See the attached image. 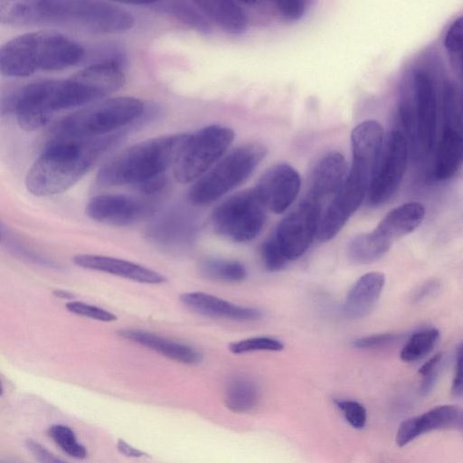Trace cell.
<instances>
[{"instance_id": "obj_18", "label": "cell", "mask_w": 463, "mask_h": 463, "mask_svg": "<svg viewBox=\"0 0 463 463\" xmlns=\"http://www.w3.org/2000/svg\"><path fill=\"white\" fill-rule=\"evenodd\" d=\"M348 172L345 156L331 151L319 158L309 179L307 199L318 203L328 196L335 195L344 183Z\"/></svg>"}, {"instance_id": "obj_29", "label": "cell", "mask_w": 463, "mask_h": 463, "mask_svg": "<svg viewBox=\"0 0 463 463\" xmlns=\"http://www.w3.org/2000/svg\"><path fill=\"white\" fill-rule=\"evenodd\" d=\"M439 331L436 328H425L412 334L401 350V359L404 362H415L426 356L436 345Z\"/></svg>"}, {"instance_id": "obj_14", "label": "cell", "mask_w": 463, "mask_h": 463, "mask_svg": "<svg viewBox=\"0 0 463 463\" xmlns=\"http://www.w3.org/2000/svg\"><path fill=\"white\" fill-rule=\"evenodd\" d=\"M155 210L151 200L125 194H99L86 204L85 213L92 220L118 227L129 226L150 215Z\"/></svg>"}, {"instance_id": "obj_30", "label": "cell", "mask_w": 463, "mask_h": 463, "mask_svg": "<svg viewBox=\"0 0 463 463\" xmlns=\"http://www.w3.org/2000/svg\"><path fill=\"white\" fill-rule=\"evenodd\" d=\"M48 436L67 455L77 459H83L88 451L77 439L74 431L63 424H53L47 430Z\"/></svg>"}, {"instance_id": "obj_44", "label": "cell", "mask_w": 463, "mask_h": 463, "mask_svg": "<svg viewBox=\"0 0 463 463\" xmlns=\"http://www.w3.org/2000/svg\"><path fill=\"white\" fill-rule=\"evenodd\" d=\"M52 293L55 297L61 299H72L74 298L71 292L64 289H55Z\"/></svg>"}, {"instance_id": "obj_23", "label": "cell", "mask_w": 463, "mask_h": 463, "mask_svg": "<svg viewBox=\"0 0 463 463\" xmlns=\"http://www.w3.org/2000/svg\"><path fill=\"white\" fill-rule=\"evenodd\" d=\"M424 217L425 208L420 203H406L392 209L373 231L392 244L397 239L414 231Z\"/></svg>"}, {"instance_id": "obj_16", "label": "cell", "mask_w": 463, "mask_h": 463, "mask_svg": "<svg viewBox=\"0 0 463 463\" xmlns=\"http://www.w3.org/2000/svg\"><path fill=\"white\" fill-rule=\"evenodd\" d=\"M198 234L195 218L186 211L174 210L154 220L146 229L148 240L168 251L189 248Z\"/></svg>"}, {"instance_id": "obj_3", "label": "cell", "mask_w": 463, "mask_h": 463, "mask_svg": "<svg viewBox=\"0 0 463 463\" xmlns=\"http://www.w3.org/2000/svg\"><path fill=\"white\" fill-rule=\"evenodd\" d=\"M190 133H175L137 143L107 161L98 171L102 187L137 185L165 175L178 159Z\"/></svg>"}, {"instance_id": "obj_33", "label": "cell", "mask_w": 463, "mask_h": 463, "mask_svg": "<svg viewBox=\"0 0 463 463\" xmlns=\"http://www.w3.org/2000/svg\"><path fill=\"white\" fill-rule=\"evenodd\" d=\"M260 255L265 269L271 272L283 269L289 261L274 235L263 241Z\"/></svg>"}, {"instance_id": "obj_10", "label": "cell", "mask_w": 463, "mask_h": 463, "mask_svg": "<svg viewBox=\"0 0 463 463\" xmlns=\"http://www.w3.org/2000/svg\"><path fill=\"white\" fill-rule=\"evenodd\" d=\"M135 24L132 14L115 4L103 1L61 0V24L84 31L118 34Z\"/></svg>"}, {"instance_id": "obj_24", "label": "cell", "mask_w": 463, "mask_h": 463, "mask_svg": "<svg viewBox=\"0 0 463 463\" xmlns=\"http://www.w3.org/2000/svg\"><path fill=\"white\" fill-rule=\"evenodd\" d=\"M193 2L211 24H215L225 33L241 35L247 30L248 16L238 3L226 0H195Z\"/></svg>"}, {"instance_id": "obj_7", "label": "cell", "mask_w": 463, "mask_h": 463, "mask_svg": "<svg viewBox=\"0 0 463 463\" xmlns=\"http://www.w3.org/2000/svg\"><path fill=\"white\" fill-rule=\"evenodd\" d=\"M234 137L233 129L218 124L190 133L173 166L175 181L180 184L194 183L225 155Z\"/></svg>"}, {"instance_id": "obj_13", "label": "cell", "mask_w": 463, "mask_h": 463, "mask_svg": "<svg viewBox=\"0 0 463 463\" xmlns=\"http://www.w3.org/2000/svg\"><path fill=\"white\" fill-rule=\"evenodd\" d=\"M414 110L412 111V142L419 157L430 154L435 147L437 100L432 79L425 71L413 78Z\"/></svg>"}, {"instance_id": "obj_15", "label": "cell", "mask_w": 463, "mask_h": 463, "mask_svg": "<svg viewBox=\"0 0 463 463\" xmlns=\"http://www.w3.org/2000/svg\"><path fill=\"white\" fill-rule=\"evenodd\" d=\"M300 187L298 172L292 165L280 163L269 167L253 189L267 211L281 213L294 203Z\"/></svg>"}, {"instance_id": "obj_22", "label": "cell", "mask_w": 463, "mask_h": 463, "mask_svg": "<svg viewBox=\"0 0 463 463\" xmlns=\"http://www.w3.org/2000/svg\"><path fill=\"white\" fill-rule=\"evenodd\" d=\"M385 284L384 274L368 272L352 286L345 298L343 310L350 318H361L373 310Z\"/></svg>"}, {"instance_id": "obj_20", "label": "cell", "mask_w": 463, "mask_h": 463, "mask_svg": "<svg viewBox=\"0 0 463 463\" xmlns=\"http://www.w3.org/2000/svg\"><path fill=\"white\" fill-rule=\"evenodd\" d=\"M461 411L455 405H439L420 415L403 420L398 427L395 441L403 447L424 433L455 425Z\"/></svg>"}, {"instance_id": "obj_39", "label": "cell", "mask_w": 463, "mask_h": 463, "mask_svg": "<svg viewBox=\"0 0 463 463\" xmlns=\"http://www.w3.org/2000/svg\"><path fill=\"white\" fill-rule=\"evenodd\" d=\"M167 184L168 182L165 175H162L135 185V187L141 195L151 200L153 197L164 193Z\"/></svg>"}, {"instance_id": "obj_9", "label": "cell", "mask_w": 463, "mask_h": 463, "mask_svg": "<svg viewBox=\"0 0 463 463\" xmlns=\"http://www.w3.org/2000/svg\"><path fill=\"white\" fill-rule=\"evenodd\" d=\"M409 155L408 140L399 129H392L383 146L372 174L366 194L371 206L388 202L397 192L404 176Z\"/></svg>"}, {"instance_id": "obj_38", "label": "cell", "mask_w": 463, "mask_h": 463, "mask_svg": "<svg viewBox=\"0 0 463 463\" xmlns=\"http://www.w3.org/2000/svg\"><path fill=\"white\" fill-rule=\"evenodd\" d=\"M279 14L289 21L300 19L307 10V2L302 0H285L276 3Z\"/></svg>"}, {"instance_id": "obj_41", "label": "cell", "mask_w": 463, "mask_h": 463, "mask_svg": "<svg viewBox=\"0 0 463 463\" xmlns=\"http://www.w3.org/2000/svg\"><path fill=\"white\" fill-rule=\"evenodd\" d=\"M451 392L458 397L462 394V346L459 345L457 354L455 375L452 382Z\"/></svg>"}, {"instance_id": "obj_43", "label": "cell", "mask_w": 463, "mask_h": 463, "mask_svg": "<svg viewBox=\"0 0 463 463\" xmlns=\"http://www.w3.org/2000/svg\"><path fill=\"white\" fill-rule=\"evenodd\" d=\"M437 286L438 284L435 281L427 282L415 293V299L419 300L420 298L425 297L430 292L433 291Z\"/></svg>"}, {"instance_id": "obj_45", "label": "cell", "mask_w": 463, "mask_h": 463, "mask_svg": "<svg viewBox=\"0 0 463 463\" xmlns=\"http://www.w3.org/2000/svg\"><path fill=\"white\" fill-rule=\"evenodd\" d=\"M3 392H4V385H3V383H2V381L0 379V395H2Z\"/></svg>"}, {"instance_id": "obj_46", "label": "cell", "mask_w": 463, "mask_h": 463, "mask_svg": "<svg viewBox=\"0 0 463 463\" xmlns=\"http://www.w3.org/2000/svg\"><path fill=\"white\" fill-rule=\"evenodd\" d=\"M0 463H12V462H9L8 460H5V459H3L0 458Z\"/></svg>"}, {"instance_id": "obj_1", "label": "cell", "mask_w": 463, "mask_h": 463, "mask_svg": "<svg viewBox=\"0 0 463 463\" xmlns=\"http://www.w3.org/2000/svg\"><path fill=\"white\" fill-rule=\"evenodd\" d=\"M123 137L124 134L117 132L85 140H54L28 170L27 191L35 196L67 191Z\"/></svg>"}, {"instance_id": "obj_37", "label": "cell", "mask_w": 463, "mask_h": 463, "mask_svg": "<svg viewBox=\"0 0 463 463\" xmlns=\"http://www.w3.org/2000/svg\"><path fill=\"white\" fill-rule=\"evenodd\" d=\"M402 335L385 333L360 337L353 342V346L358 349H377L390 346L399 342Z\"/></svg>"}, {"instance_id": "obj_2", "label": "cell", "mask_w": 463, "mask_h": 463, "mask_svg": "<svg viewBox=\"0 0 463 463\" xmlns=\"http://www.w3.org/2000/svg\"><path fill=\"white\" fill-rule=\"evenodd\" d=\"M84 55L81 45L59 32L26 33L0 46V73L21 78L39 71H61L76 65Z\"/></svg>"}, {"instance_id": "obj_4", "label": "cell", "mask_w": 463, "mask_h": 463, "mask_svg": "<svg viewBox=\"0 0 463 463\" xmlns=\"http://www.w3.org/2000/svg\"><path fill=\"white\" fill-rule=\"evenodd\" d=\"M145 113L144 103L137 98H106L63 118L53 128L55 140H85L107 136L137 123Z\"/></svg>"}, {"instance_id": "obj_42", "label": "cell", "mask_w": 463, "mask_h": 463, "mask_svg": "<svg viewBox=\"0 0 463 463\" xmlns=\"http://www.w3.org/2000/svg\"><path fill=\"white\" fill-rule=\"evenodd\" d=\"M117 449L121 454H123L126 457H129V458L147 457L146 453L139 450L138 449L132 447L131 445H129L128 443L125 442L122 439H118V441L117 443Z\"/></svg>"}, {"instance_id": "obj_8", "label": "cell", "mask_w": 463, "mask_h": 463, "mask_svg": "<svg viewBox=\"0 0 463 463\" xmlns=\"http://www.w3.org/2000/svg\"><path fill=\"white\" fill-rule=\"evenodd\" d=\"M266 219L267 209L252 187L236 193L217 205L211 222L220 236L244 243L258 237Z\"/></svg>"}, {"instance_id": "obj_6", "label": "cell", "mask_w": 463, "mask_h": 463, "mask_svg": "<svg viewBox=\"0 0 463 463\" xmlns=\"http://www.w3.org/2000/svg\"><path fill=\"white\" fill-rule=\"evenodd\" d=\"M378 156L371 151L352 150V163L346 177L321 213L316 236L320 241L333 239L360 207L366 197Z\"/></svg>"}, {"instance_id": "obj_19", "label": "cell", "mask_w": 463, "mask_h": 463, "mask_svg": "<svg viewBox=\"0 0 463 463\" xmlns=\"http://www.w3.org/2000/svg\"><path fill=\"white\" fill-rule=\"evenodd\" d=\"M180 301L194 312L209 317L246 322L259 320L262 317L257 308L236 305L201 291L184 293Z\"/></svg>"}, {"instance_id": "obj_11", "label": "cell", "mask_w": 463, "mask_h": 463, "mask_svg": "<svg viewBox=\"0 0 463 463\" xmlns=\"http://www.w3.org/2000/svg\"><path fill=\"white\" fill-rule=\"evenodd\" d=\"M443 128L436 145L432 175L438 181L453 177L462 164L463 137L461 99L455 95L443 98Z\"/></svg>"}, {"instance_id": "obj_31", "label": "cell", "mask_w": 463, "mask_h": 463, "mask_svg": "<svg viewBox=\"0 0 463 463\" xmlns=\"http://www.w3.org/2000/svg\"><path fill=\"white\" fill-rule=\"evenodd\" d=\"M462 16L455 19L449 27L445 38L444 46L449 56L450 62L459 75H461L462 69Z\"/></svg>"}, {"instance_id": "obj_27", "label": "cell", "mask_w": 463, "mask_h": 463, "mask_svg": "<svg viewBox=\"0 0 463 463\" xmlns=\"http://www.w3.org/2000/svg\"><path fill=\"white\" fill-rule=\"evenodd\" d=\"M260 399L257 384L249 378L238 376L227 385L224 402L226 407L237 413L251 411Z\"/></svg>"}, {"instance_id": "obj_26", "label": "cell", "mask_w": 463, "mask_h": 463, "mask_svg": "<svg viewBox=\"0 0 463 463\" xmlns=\"http://www.w3.org/2000/svg\"><path fill=\"white\" fill-rule=\"evenodd\" d=\"M392 244L373 231L354 237L347 245V256L355 264H368L382 258Z\"/></svg>"}, {"instance_id": "obj_36", "label": "cell", "mask_w": 463, "mask_h": 463, "mask_svg": "<svg viewBox=\"0 0 463 463\" xmlns=\"http://www.w3.org/2000/svg\"><path fill=\"white\" fill-rule=\"evenodd\" d=\"M442 354H436L419 369V373L422 376L420 384V392L422 394L426 395L432 390L439 375Z\"/></svg>"}, {"instance_id": "obj_32", "label": "cell", "mask_w": 463, "mask_h": 463, "mask_svg": "<svg viewBox=\"0 0 463 463\" xmlns=\"http://www.w3.org/2000/svg\"><path fill=\"white\" fill-rule=\"evenodd\" d=\"M284 348L281 341L269 336H255L241 339L230 344L229 350L235 354H248L256 351L278 352Z\"/></svg>"}, {"instance_id": "obj_17", "label": "cell", "mask_w": 463, "mask_h": 463, "mask_svg": "<svg viewBox=\"0 0 463 463\" xmlns=\"http://www.w3.org/2000/svg\"><path fill=\"white\" fill-rule=\"evenodd\" d=\"M72 260L78 267L108 273L139 283L161 284L166 281L164 275L149 268L114 257L78 254L73 257Z\"/></svg>"}, {"instance_id": "obj_40", "label": "cell", "mask_w": 463, "mask_h": 463, "mask_svg": "<svg viewBox=\"0 0 463 463\" xmlns=\"http://www.w3.org/2000/svg\"><path fill=\"white\" fill-rule=\"evenodd\" d=\"M26 448L39 463H66L34 439H27Z\"/></svg>"}, {"instance_id": "obj_28", "label": "cell", "mask_w": 463, "mask_h": 463, "mask_svg": "<svg viewBox=\"0 0 463 463\" xmlns=\"http://www.w3.org/2000/svg\"><path fill=\"white\" fill-rule=\"evenodd\" d=\"M202 273L213 280L238 283L247 277L245 266L236 260L208 258L200 264Z\"/></svg>"}, {"instance_id": "obj_5", "label": "cell", "mask_w": 463, "mask_h": 463, "mask_svg": "<svg viewBox=\"0 0 463 463\" xmlns=\"http://www.w3.org/2000/svg\"><path fill=\"white\" fill-rule=\"evenodd\" d=\"M266 146L259 142L238 146L224 155L191 186V203L204 206L219 200L246 181L263 161Z\"/></svg>"}, {"instance_id": "obj_35", "label": "cell", "mask_w": 463, "mask_h": 463, "mask_svg": "<svg viewBox=\"0 0 463 463\" xmlns=\"http://www.w3.org/2000/svg\"><path fill=\"white\" fill-rule=\"evenodd\" d=\"M345 420L354 429H363L367 420L365 408L355 401L339 400L335 402Z\"/></svg>"}, {"instance_id": "obj_34", "label": "cell", "mask_w": 463, "mask_h": 463, "mask_svg": "<svg viewBox=\"0 0 463 463\" xmlns=\"http://www.w3.org/2000/svg\"><path fill=\"white\" fill-rule=\"evenodd\" d=\"M65 307L72 314L97 321L114 322L118 319L117 316L110 311L80 301H70Z\"/></svg>"}, {"instance_id": "obj_21", "label": "cell", "mask_w": 463, "mask_h": 463, "mask_svg": "<svg viewBox=\"0 0 463 463\" xmlns=\"http://www.w3.org/2000/svg\"><path fill=\"white\" fill-rule=\"evenodd\" d=\"M118 335L128 341L151 349L168 359L185 364L201 363L202 354L193 346L141 329H123Z\"/></svg>"}, {"instance_id": "obj_25", "label": "cell", "mask_w": 463, "mask_h": 463, "mask_svg": "<svg viewBox=\"0 0 463 463\" xmlns=\"http://www.w3.org/2000/svg\"><path fill=\"white\" fill-rule=\"evenodd\" d=\"M155 12L166 14L175 20L203 34H209L213 31V26L203 13L189 1H159L141 3Z\"/></svg>"}, {"instance_id": "obj_12", "label": "cell", "mask_w": 463, "mask_h": 463, "mask_svg": "<svg viewBox=\"0 0 463 463\" xmlns=\"http://www.w3.org/2000/svg\"><path fill=\"white\" fill-rule=\"evenodd\" d=\"M321 204L306 198L279 223L274 236L288 260L302 256L317 236Z\"/></svg>"}]
</instances>
